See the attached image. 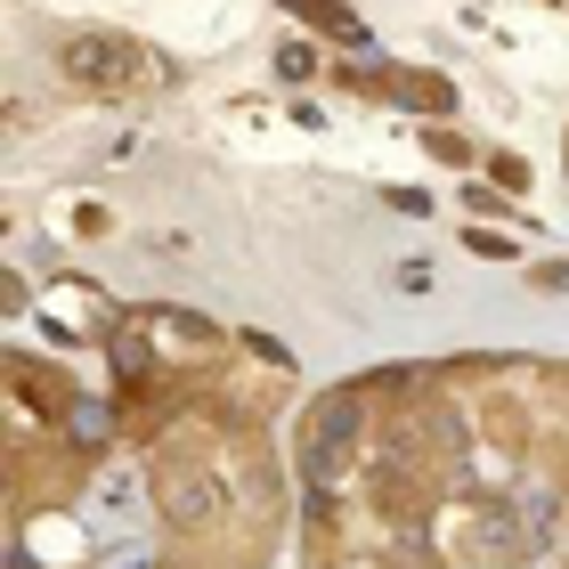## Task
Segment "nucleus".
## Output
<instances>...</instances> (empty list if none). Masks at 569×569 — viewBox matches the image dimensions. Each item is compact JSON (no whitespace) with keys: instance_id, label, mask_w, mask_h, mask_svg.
I'll list each match as a JSON object with an SVG mask.
<instances>
[{"instance_id":"obj_1","label":"nucleus","mask_w":569,"mask_h":569,"mask_svg":"<svg viewBox=\"0 0 569 569\" xmlns=\"http://www.w3.org/2000/svg\"><path fill=\"white\" fill-rule=\"evenodd\" d=\"M49 66H58V82L82 90V98H139V90L163 82V66H154L139 41H122V33H66V41H49Z\"/></svg>"},{"instance_id":"obj_2","label":"nucleus","mask_w":569,"mask_h":569,"mask_svg":"<svg viewBox=\"0 0 569 569\" xmlns=\"http://www.w3.org/2000/svg\"><path fill=\"white\" fill-rule=\"evenodd\" d=\"M350 90H367V98H399V107H448V82H423L416 66H382V73H342Z\"/></svg>"},{"instance_id":"obj_3","label":"nucleus","mask_w":569,"mask_h":569,"mask_svg":"<svg viewBox=\"0 0 569 569\" xmlns=\"http://www.w3.org/2000/svg\"><path fill=\"white\" fill-rule=\"evenodd\" d=\"M277 9H293L301 24H318V33H333V41H367V24H358L342 0H277Z\"/></svg>"},{"instance_id":"obj_4","label":"nucleus","mask_w":569,"mask_h":569,"mask_svg":"<svg viewBox=\"0 0 569 569\" xmlns=\"http://www.w3.org/2000/svg\"><path fill=\"white\" fill-rule=\"evenodd\" d=\"M423 147H431V163H472V147H463L448 122H439V131H423Z\"/></svg>"},{"instance_id":"obj_5","label":"nucleus","mask_w":569,"mask_h":569,"mask_svg":"<svg viewBox=\"0 0 569 569\" xmlns=\"http://www.w3.org/2000/svg\"><path fill=\"white\" fill-rule=\"evenodd\" d=\"M488 171H497V188H529V163H521V154H497Z\"/></svg>"}]
</instances>
